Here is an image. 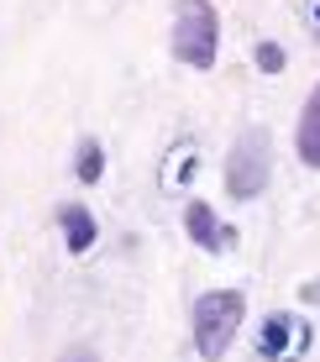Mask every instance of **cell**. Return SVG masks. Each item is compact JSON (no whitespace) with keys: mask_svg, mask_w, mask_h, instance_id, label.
<instances>
[{"mask_svg":"<svg viewBox=\"0 0 320 362\" xmlns=\"http://www.w3.org/2000/svg\"><path fill=\"white\" fill-rule=\"evenodd\" d=\"M242 315H247V294L242 289H205L189 310L194 352L205 362H220L231 352V341H237V331H242Z\"/></svg>","mask_w":320,"mask_h":362,"instance_id":"cell-1","label":"cell"},{"mask_svg":"<svg viewBox=\"0 0 320 362\" xmlns=\"http://www.w3.org/2000/svg\"><path fill=\"white\" fill-rule=\"evenodd\" d=\"M220 53V16L211 0H179L174 6V58L189 69H211Z\"/></svg>","mask_w":320,"mask_h":362,"instance_id":"cell-2","label":"cell"},{"mask_svg":"<svg viewBox=\"0 0 320 362\" xmlns=\"http://www.w3.org/2000/svg\"><path fill=\"white\" fill-rule=\"evenodd\" d=\"M294 153H300L304 168H320V79H315V90H310V100H304V110H300V127H294Z\"/></svg>","mask_w":320,"mask_h":362,"instance_id":"cell-6","label":"cell"},{"mask_svg":"<svg viewBox=\"0 0 320 362\" xmlns=\"http://www.w3.org/2000/svg\"><path fill=\"white\" fill-rule=\"evenodd\" d=\"M304 27H310V42H320V0H310V16H304Z\"/></svg>","mask_w":320,"mask_h":362,"instance_id":"cell-11","label":"cell"},{"mask_svg":"<svg viewBox=\"0 0 320 362\" xmlns=\"http://www.w3.org/2000/svg\"><path fill=\"white\" fill-rule=\"evenodd\" d=\"M304 346H310V320H300V315H268L263 331H257L263 362H294Z\"/></svg>","mask_w":320,"mask_h":362,"instance_id":"cell-4","label":"cell"},{"mask_svg":"<svg viewBox=\"0 0 320 362\" xmlns=\"http://www.w3.org/2000/svg\"><path fill=\"white\" fill-rule=\"evenodd\" d=\"M58 226H64V247H69L73 257L90 252V247L100 242V226H95L90 205H64V210H58Z\"/></svg>","mask_w":320,"mask_h":362,"instance_id":"cell-7","label":"cell"},{"mask_svg":"<svg viewBox=\"0 0 320 362\" xmlns=\"http://www.w3.org/2000/svg\"><path fill=\"white\" fill-rule=\"evenodd\" d=\"M58 362H100V352H90V346H69Z\"/></svg>","mask_w":320,"mask_h":362,"instance_id":"cell-10","label":"cell"},{"mask_svg":"<svg viewBox=\"0 0 320 362\" xmlns=\"http://www.w3.org/2000/svg\"><path fill=\"white\" fill-rule=\"evenodd\" d=\"M273 179V142H268L263 127L242 132L226 153V194L231 199H257Z\"/></svg>","mask_w":320,"mask_h":362,"instance_id":"cell-3","label":"cell"},{"mask_svg":"<svg viewBox=\"0 0 320 362\" xmlns=\"http://www.w3.org/2000/svg\"><path fill=\"white\" fill-rule=\"evenodd\" d=\"M184 231H189V242L200 247V252H226V247H237V231L220 226V216L205 199H189V205H184Z\"/></svg>","mask_w":320,"mask_h":362,"instance_id":"cell-5","label":"cell"},{"mask_svg":"<svg viewBox=\"0 0 320 362\" xmlns=\"http://www.w3.org/2000/svg\"><path fill=\"white\" fill-rule=\"evenodd\" d=\"M252 58H257V69H263V74H284V64H289L278 42H257V47H252Z\"/></svg>","mask_w":320,"mask_h":362,"instance_id":"cell-9","label":"cell"},{"mask_svg":"<svg viewBox=\"0 0 320 362\" xmlns=\"http://www.w3.org/2000/svg\"><path fill=\"white\" fill-rule=\"evenodd\" d=\"M73 173H79V184H100V173H105V147L95 142V136H84V142H79Z\"/></svg>","mask_w":320,"mask_h":362,"instance_id":"cell-8","label":"cell"}]
</instances>
